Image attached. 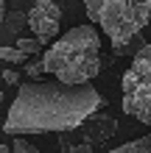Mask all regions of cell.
Instances as JSON below:
<instances>
[{
  "label": "cell",
  "instance_id": "6da1fadb",
  "mask_svg": "<svg viewBox=\"0 0 151 153\" xmlns=\"http://www.w3.org/2000/svg\"><path fill=\"white\" fill-rule=\"evenodd\" d=\"M106 106L90 81L84 84H65V81H25L20 84L8 117L3 123L6 134H65L81 125L90 111Z\"/></svg>",
  "mask_w": 151,
  "mask_h": 153
},
{
  "label": "cell",
  "instance_id": "7a4b0ae2",
  "mask_svg": "<svg viewBox=\"0 0 151 153\" xmlns=\"http://www.w3.org/2000/svg\"><path fill=\"white\" fill-rule=\"evenodd\" d=\"M45 73L65 84L92 81L104 70L101 61V39L92 25H76L50 45L42 56Z\"/></svg>",
  "mask_w": 151,
  "mask_h": 153
},
{
  "label": "cell",
  "instance_id": "3957f363",
  "mask_svg": "<svg viewBox=\"0 0 151 153\" xmlns=\"http://www.w3.org/2000/svg\"><path fill=\"white\" fill-rule=\"evenodd\" d=\"M90 22L112 39L115 53H126L129 42L151 22V0H81Z\"/></svg>",
  "mask_w": 151,
  "mask_h": 153
},
{
  "label": "cell",
  "instance_id": "277c9868",
  "mask_svg": "<svg viewBox=\"0 0 151 153\" xmlns=\"http://www.w3.org/2000/svg\"><path fill=\"white\" fill-rule=\"evenodd\" d=\"M120 89H123V111L140 120L143 125H151V81H143L131 70H126L120 78Z\"/></svg>",
  "mask_w": 151,
  "mask_h": 153
},
{
  "label": "cell",
  "instance_id": "5b68a950",
  "mask_svg": "<svg viewBox=\"0 0 151 153\" xmlns=\"http://www.w3.org/2000/svg\"><path fill=\"white\" fill-rule=\"evenodd\" d=\"M59 20H62V8L53 0H37L31 11H25V25H31L34 36L42 48L59 33Z\"/></svg>",
  "mask_w": 151,
  "mask_h": 153
},
{
  "label": "cell",
  "instance_id": "8992f818",
  "mask_svg": "<svg viewBox=\"0 0 151 153\" xmlns=\"http://www.w3.org/2000/svg\"><path fill=\"white\" fill-rule=\"evenodd\" d=\"M78 128H84V139L90 142V145L98 148V145H104V142L112 137V134H118V120L95 109V111H90V114L81 120Z\"/></svg>",
  "mask_w": 151,
  "mask_h": 153
},
{
  "label": "cell",
  "instance_id": "52a82bcc",
  "mask_svg": "<svg viewBox=\"0 0 151 153\" xmlns=\"http://www.w3.org/2000/svg\"><path fill=\"white\" fill-rule=\"evenodd\" d=\"M131 73H134L137 78H143V81H151V45L143 42L140 48L134 50V59H131Z\"/></svg>",
  "mask_w": 151,
  "mask_h": 153
},
{
  "label": "cell",
  "instance_id": "ba28073f",
  "mask_svg": "<svg viewBox=\"0 0 151 153\" xmlns=\"http://www.w3.org/2000/svg\"><path fill=\"white\" fill-rule=\"evenodd\" d=\"M112 153H151V134L143 139H134V142H126L120 148H112Z\"/></svg>",
  "mask_w": 151,
  "mask_h": 153
},
{
  "label": "cell",
  "instance_id": "9c48e42d",
  "mask_svg": "<svg viewBox=\"0 0 151 153\" xmlns=\"http://www.w3.org/2000/svg\"><path fill=\"white\" fill-rule=\"evenodd\" d=\"M0 59L8 61V64H25V59H31V56H25V53L17 48H6V45H0Z\"/></svg>",
  "mask_w": 151,
  "mask_h": 153
},
{
  "label": "cell",
  "instance_id": "30bf717a",
  "mask_svg": "<svg viewBox=\"0 0 151 153\" xmlns=\"http://www.w3.org/2000/svg\"><path fill=\"white\" fill-rule=\"evenodd\" d=\"M3 22L8 25V31H20L23 28V25H25V11H8L6 17H3Z\"/></svg>",
  "mask_w": 151,
  "mask_h": 153
},
{
  "label": "cell",
  "instance_id": "8fae6325",
  "mask_svg": "<svg viewBox=\"0 0 151 153\" xmlns=\"http://www.w3.org/2000/svg\"><path fill=\"white\" fill-rule=\"evenodd\" d=\"M17 48H20L23 53H25V56H34V53H39L42 50V45L37 42V36H23V39H17Z\"/></svg>",
  "mask_w": 151,
  "mask_h": 153
},
{
  "label": "cell",
  "instance_id": "7c38bea8",
  "mask_svg": "<svg viewBox=\"0 0 151 153\" xmlns=\"http://www.w3.org/2000/svg\"><path fill=\"white\" fill-rule=\"evenodd\" d=\"M25 75H28V78H34V81H37V78H42V73H45V64H42V59L39 61H28V59H25Z\"/></svg>",
  "mask_w": 151,
  "mask_h": 153
},
{
  "label": "cell",
  "instance_id": "4fadbf2b",
  "mask_svg": "<svg viewBox=\"0 0 151 153\" xmlns=\"http://www.w3.org/2000/svg\"><path fill=\"white\" fill-rule=\"evenodd\" d=\"M11 148H14L17 153H37V148H34V145H31V142H25L23 137H17V139H14V145H11Z\"/></svg>",
  "mask_w": 151,
  "mask_h": 153
},
{
  "label": "cell",
  "instance_id": "5bb4252c",
  "mask_svg": "<svg viewBox=\"0 0 151 153\" xmlns=\"http://www.w3.org/2000/svg\"><path fill=\"white\" fill-rule=\"evenodd\" d=\"M3 81H6V84H11V86H14V84H20V75H17L14 70H3Z\"/></svg>",
  "mask_w": 151,
  "mask_h": 153
},
{
  "label": "cell",
  "instance_id": "9a60e30c",
  "mask_svg": "<svg viewBox=\"0 0 151 153\" xmlns=\"http://www.w3.org/2000/svg\"><path fill=\"white\" fill-rule=\"evenodd\" d=\"M92 150H95V145H90V142H81V145L73 148V153H92Z\"/></svg>",
  "mask_w": 151,
  "mask_h": 153
},
{
  "label": "cell",
  "instance_id": "2e32d148",
  "mask_svg": "<svg viewBox=\"0 0 151 153\" xmlns=\"http://www.w3.org/2000/svg\"><path fill=\"white\" fill-rule=\"evenodd\" d=\"M3 17H6V0H0V22H3Z\"/></svg>",
  "mask_w": 151,
  "mask_h": 153
},
{
  "label": "cell",
  "instance_id": "e0dca14e",
  "mask_svg": "<svg viewBox=\"0 0 151 153\" xmlns=\"http://www.w3.org/2000/svg\"><path fill=\"white\" fill-rule=\"evenodd\" d=\"M6 150H8V145H0V153H6Z\"/></svg>",
  "mask_w": 151,
  "mask_h": 153
},
{
  "label": "cell",
  "instance_id": "ac0fdd59",
  "mask_svg": "<svg viewBox=\"0 0 151 153\" xmlns=\"http://www.w3.org/2000/svg\"><path fill=\"white\" fill-rule=\"evenodd\" d=\"M0 103H3V92H0Z\"/></svg>",
  "mask_w": 151,
  "mask_h": 153
}]
</instances>
